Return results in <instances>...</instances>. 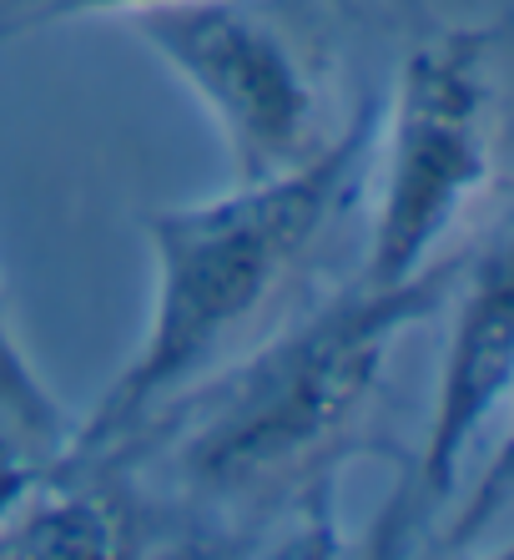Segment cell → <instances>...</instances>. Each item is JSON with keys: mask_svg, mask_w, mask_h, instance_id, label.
Returning <instances> with one entry per match:
<instances>
[{"mask_svg": "<svg viewBox=\"0 0 514 560\" xmlns=\"http://www.w3.org/2000/svg\"><path fill=\"white\" fill-rule=\"evenodd\" d=\"M378 117L384 102H369L334 142H323L297 167L147 218V243L156 262L152 318L127 369L102 394V405L91 409L81 430H71L66 455L86 459L121 440L288 283V273L323 233V222L343 202L348 183L369 167Z\"/></svg>", "mask_w": 514, "mask_h": 560, "instance_id": "obj_1", "label": "cell"}, {"mask_svg": "<svg viewBox=\"0 0 514 560\" xmlns=\"http://www.w3.org/2000/svg\"><path fill=\"white\" fill-rule=\"evenodd\" d=\"M459 262L429 268L399 288H348L308 324H297L212 394L182 444V465L212 495L262 490L303 469L343 434L384 374L404 328L434 308Z\"/></svg>", "mask_w": 514, "mask_h": 560, "instance_id": "obj_2", "label": "cell"}, {"mask_svg": "<svg viewBox=\"0 0 514 560\" xmlns=\"http://www.w3.org/2000/svg\"><path fill=\"white\" fill-rule=\"evenodd\" d=\"M378 127L388 156L359 283L399 288L434 268V248L494 172V36L424 40L404 61Z\"/></svg>", "mask_w": 514, "mask_h": 560, "instance_id": "obj_3", "label": "cell"}, {"mask_svg": "<svg viewBox=\"0 0 514 560\" xmlns=\"http://www.w3.org/2000/svg\"><path fill=\"white\" fill-rule=\"evenodd\" d=\"M127 21L218 117L237 183L278 177L318 152L308 77L253 11L232 0H162Z\"/></svg>", "mask_w": 514, "mask_h": 560, "instance_id": "obj_4", "label": "cell"}, {"mask_svg": "<svg viewBox=\"0 0 514 560\" xmlns=\"http://www.w3.org/2000/svg\"><path fill=\"white\" fill-rule=\"evenodd\" d=\"M514 374V278L510 248L489 243L469 268V283L454 303L449 343H444V374L429 419V440L419 455V500L439 505L449 500L469 444L479 440L484 419L504 405Z\"/></svg>", "mask_w": 514, "mask_h": 560, "instance_id": "obj_5", "label": "cell"}, {"mask_svg": "<svg viewBox=\"0 0 514 560\" xmlns=\"http://www.w3.org/2000/svg\"><path fill=\"white\" fill-rule=\"evenodd\" d=\"M112 510H102L91 495H71V490L31 500L26 515L0 540V556H112Z\"/></svg>", "mask_w": 514, "mask_h": 560, "instance_id": "obj_6", "label": "cell"}, {"mask_svg": "<svg viewBox=\"0 0 514 560\" xmlns=\"http://www.w3.org/2000/svg\"><path fill=\"white\" fill-rule=\"evenodd\" d=\"M0 434L26 450H46V455H66L71 444V424L51 389L40 384L36 364L21 353L5 313H0Z\"/></svg>", "mask_w": 514, "mask_h": 560, "instance_id": "obj_7", "label": "cell"}, {"mask_svg": "<svg viewBox=\"0 0 514 560\" xmlns=\"http://www.w3.org/2000/svg\"><path fill=\"white\" fill-rule=\"evenodd\" d=\"M142 5H162V0H51L46 5V21H61V15H91V11H142Z\"/></svg>", "mask_w": 514, "mask_h": 560, "instance_id": "obj_8", "label": "cell"}]
</instances>
